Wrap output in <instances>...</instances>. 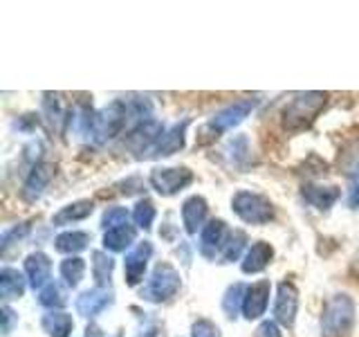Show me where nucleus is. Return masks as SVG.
Listing matches in <instances>:
<instances>
[{
	"label": "nucleus",
	"instance_id": "1",
	"mask_svg": "<svg viewBox=\"0 0 359 337\" xmlns=\"http://www.w3.org/2000/svg\"><path fill=\"white\" fill-rule=\"evenodd\" d=\"M128 126H130L128 99H112L108 106L95 112L86 140L95 142V144H106L108 140L121 135L123 128H128Z\"/></svg>",
	"mask_w": 359,
	"mask_h": 337
},
{
	"label": "nucleus",
	"instance_id": "2",
	"mask_svg": "<svg viewBox=\"0 0 359 337\" xmlns=\"http://www.w3.org/2000/svg\"><path fill=\"white\" fill-rule=\"evenodd\" d=\"M328 104V93H299L292 97L283 112H280V121L283 128L290 133L306 131L310 124L319 117V112Z\"/></svg>",
	"mask_w": 359,
	"mask_h": 337
},
{
	"label": "nucleus",
	"instance_id": "3",
	"mask_svg": "<svg viewBox=\"0 0 359 337\" xmlns=\"http://www.w3.org/2000/svg\"><path fill=\"white\" fill-rule=\"evenodd\" d=\"M258 106V97H243L238 101H233L227 108L218 110L216 115H213L205 126L200 128L198 133V144H209L213 140H218L222 133H227L231 128H236L238 124H243L247 117H250V112Z\"/></svg>",
	"mask_w": 359,
	"mask_h": 337
},
{
	"label": "nucleus",
	"instance_id": "4",
	"mask_svg": "<svg viewBox=\"0 0 359 337\" xmlns=\"http://www.w3.org/2000/svg\"><path fill=\"white\" fill-rule=\"evenodd\" d=\"M355 324V301L348 295H332L321 312V337H346Z\"/></svg>",
	"mask_w": 359,
	"mask_h": 337
},
{
	"label": "nucleus",
	"instance_id": "5",
	"mask_svg": "<svg viewBox=\"0 0 359 337\" xmlns=\"http://www.w3.org/2000/svg\"><path fill=\"white\" fill-rule=\"evenodd\" d=\"M180 286H182V279H180L177 270L171 263L160 261L153 267V272L149 279H146V284L142 286L140 297L151 303H162V301H168L171 297H175Z\"/></svg>",
	"mask_w": 359,
	"mask_h": 337
},
{
	"label": "nucleus",
	"instance_id": "6",
	"mask_svg": "<svg viewBox=\"0 0 359 337\" xmlns=\"http://www.w3.org/2000/svg\"><path fill=\"white\" fill-rule=\"evenodd\" d=\"M231 209L243 223L247 225H265L274 220V205L272 200L256 194V191H236L231 198Z\"/></svg>",
	"mask_w": 359,
	"mask_h": 337
},
{
	"label": "nucleus",
	"instance_id": "7",
	"mask_svg": "<svg viewBox=\"0 0 359 337\" xmlns=\"http://www.w3.org/2000/svg\"><path fill=\"white\" fill-rule=\"evenodd\" d=\"M149 183L160 196H175L194 183V173L187 166H157L151 171Z\"/></svg>",
	"mask_w": 359,
	"mask_h": 337
},
{
	"label": "nucleus",
	"instance_id": "8",
	"mask_svg": "<svg viewBox=\"0 0 359 337\" xmlns=\"http://www.w3.org/2000/svg\"><path fill=\"white\" fill-rule=\"evenodd\" d=\"M231 232L227 227V223H224L222 218H211L205 227H202L200 232V254L209 258V261H213V258H220L224 247H227L229 239H231Z\"/></svg>",
	"mask_w": 359,
	"mask_h": 337
},
{
	"label": "nucleus",
	"instance_id": "9",
	"mask_svg": "<svg viewBox=\"0 0 359 337\" xmlns=\"http://www.w3.org/2000/svg\"><path fill=\"white\" fill-rule=\"evenodd\" d=\"M297 310H299V290L292 281H280L276 288V299H274V322L292 329L297 322Z\"/></svg>",
	"mask_w": 359,
	"mask_h": 337
},
{
	"label": "nucleus",
	"instance_id": "10",
	"mask_svg": "<svg viewBox=\"0 0 359 337\" xmlns=\"http://www.w3.org/2000/svg\"><path fill=\"white\" fill-rule=\"evenodd\" d=\"M151 256H153V243L151 241L135 243L130 250L126 252V261H123V277H126V284L130 288L142 284Z\"/></svg>",
	"mask_w": 359,
	"mask_h": 337
},
{
	"label": "nucleus",
	"instance_id": "11",
	"mask_svg": "<svg viewBox=\"0 0 359 337\" xmlns=\"http://www.w3.org/2000/svg\"><path fill=\"white\" fill-rule=\"evenodd\" d=\"M112 301H115V292H112L110 288L95 286L90 290H83L81 295L76 297L74 308H76L79 315H81V317L95 319L97 315H101L108 306H112Z\"/></svg>",
	"mask_w": 359,
	"mask_h": 337
},
{
	"label": "nucleus",
	"instance_id": "12",
	"mask_svg": "<svg viewBox=\"0 0 359 337\" xmlns=\"http://www.w3.org/2000/svg\"><path fill=\"white\" fill-rule=\"evenodd\" d=\"M269 292H272V284L267 279L256 281V284L247 286L245 292V303H243V317L245 319H261L265 310H267V303H269Z\"/></svg>",
	"mask_w": 359,
	"mask_h": 337
},
{
	"label": "nucleus",
	"instance_id": "13",
	"mask_svg": "<svg viewBox=\"0 0 359 337\" xmlns=\"http://www.w3.org/2000/svg\"><path fill=\"white\" fill-rule=\"evenodd\" d=\"M54 173H56V166L52 162H36V164H34L32 171L25 178V185H22V189H20L22 200L36 202L43 196L45 187L50 185V180L54 178Z\"/></svg>",
	"mask_w": 359,
	"mask_h": 337
},
{
	"label": "nucleus",
	"instance_id": "14",
	"mask_svg": "<svg viewBox=\"0 0 359 337\" xmlns=\"http://www.w3.org/2000/svg\"><path fill=\"white\" fill-rule=\"evenodd\" d=\"M187 126H189V119H182V121H175L173 126L164 128L162 138L155 142V146L146 157H168L177 151H182L184 138H187Z\"/></svg>",
	"mask_w": 359,
	"mask_h": 337
},
{
	"label": "nucleus",
	"instance_id": "15",
	"mask_svg": "<svg viewBox=\"0 0 359 337\" xmlns=\"http://www.w3.org/2000/svg\"><path fill=\"white\" fill-rule=\"evenodd\" d=\"M301 196L308 205L317 207L319 211H328L337 200L341 198V189L334 185H317V183H308L301 187Z\"/></svg>",
	"mask_w": 359,
	"mask_h": 337
},
{
	"label": "nucleus",
	"instance_id": "16",
	"mask_svg": "<svg viewBox=\"0 0 359 337\" xmlns=\"http://www.w3.org/2000/svg\"><path fill=\"white\" fill-rule=\"evenodd\" d=\"M25 277H27V284L34 290H41L45 288L52 281V261L48 254L43 252H32L25 258Z\"/></svg>",
	"mask_w": 359,
	"mask_h": 337
},
{
	"label": "nucleus",
	"instance_id": "17",
	"mask_svg": "<svg viewBox=\"0 0 359 337\" xmlns=\"http://www.w3.org/2000/svg\"><path fill=\"white\" fill-rule=\"evenodd\" d=\"M207 200L202 196H191L182 202V225L187 234L196 236L198 232H202L207 220Z\"/></svg>",
	"mask_w": 359,
	"mask_h": 337
},
{
	"label": "nucleus",
	"instance_id": "18",
	"mask_svg": "<svg viewBox=\"0 0 359 337\" xmlns=\"http://www.w3.org/2000/svg\"><path fill=\"white\" fill-rule=\"evenodd\" d=\"M272 256H274V247L272 245L265 243V241H256V243H252V247L243 256L241 270L245 275H258L269 265Z\"/></svg>",
	"mask_w": 359,
	"mask_h": 337
},
{
	"label": "nucleus",
	"instance_id": "19",
	"mask_svg": "<svg viewBox=\"0 0 359 337\" xmlns=\"http://www.w3.org/2000/svg\"><path fill=\"white\" fill-rule=\"evenodd\" d=\"M137 239V225H119L115 230H108L104 234V250L106 252H126Z\"/></svg>",
	"mask_w": 359,
	"mask_h": 337
},
{
	"label": "nucleus",
	"instance_id": "20",
	"mask_svg": "<svg viewBox=\"0 0 359 337\" xmlns=\"http://www.w3.org/2000/svg\"><path fill=\"white\" fill-rule=\"evenodd\" d=\"M93 211H95L93 200H76V202H70V205H65L56 211L52 216V225H56V227H65V225L86 220Z\"/></svg>",
	"mask_w": 359,
	"mask_h": 337
},
{
	"label": "nucleus",
	"instance_id": "21",
	"mask_svg": "<svg viewBox=\"0 0 359 337\" xmlns=\"http://www.w3.org/2000/svg\"><path fill=\"white\" fill-rule=\"evenodd\" d=\"M25 288H27V279L16 267L5 265L0 270V295H3L5 303H9L11 299H20L25 295Z\"/></svg>",
	"mask_w": 359,
	"mask_h": 337
},
{
	"label": "nucleus",
	"instance_id": "22",
	"mask_svg": "<svg viewBox=\"0 0 359 337\" xmlns=\"http://www.w3.org/2000/svg\"><path fill=\"white\" fill-rule=\"evenodd\" d=\"M41 329L50 337H70L74 331V319L63 310H50L41 317Z\"/></svg>",
	"mask_w": 359,
	"mask_h": 337
},
{
	"label": "nucleus",
	"instance_id": "23",
	"mask_svg": "<svg viewBox=\"0 0 359 337\" xmlns=\"http://www.w3.org/2000/svg\"><path fill=\"white\" fill-rule=\"evenodd\" d=\"M93 241V236L88 232H81V230H70V232H63L54 239V250L61 252V254H79L83 252L86 247Z\"/></svg>",
	"mask_w": 359,
	"mask_h": 337
},
{
	"label": "nucleus",
	"instance_id": "24",
	"mask_svg": "<svg viewBox=\"0 0 359 337\" xmlns=\"http://www.w3.org/2000/svg\"><path fill=\"white\" fill-rule=\"evenodd\" d=\"M337 168L348 178H359V140H351L341 146L337 157Z\"/></svg>",
	"mask_w": 359,
	"mask_h": 337
},
{
	"label": "nucleus",
	"instance_id": "25",
	"mask_svg": "<svg viewBox=\"0 0 359 337\" xmlns=\"http://www.w3.org/2000/svg\"><path fill=\"white\" fill-rule=\"evenodd\" d=\"M39 303L50 310H59L67 303V286L61 281H50L48 286L39 290Z\"/></svg>",
	"mask_w": 359,
	"mask_h": 337
},
{
	"label": "nucleus",
	"instance_id": "26",
	"mask_svg": "<svg viewBox=\"0 0 359 337\" xmlns=\"http://www.w3.org/2000/svg\"><path fill=\"white\" fill-rule=\"evenodd\" d=\"M112 270H115V258L104 250H95L93 252V277L97 281V286L110 288Z\"/></svg>",
	"mask_w": 359,
	"mask_h": 337
},
{
	"label": "nucleus",
	"instance_id": "27",
	"mask_svg": "<svg viewBox=\"0 0 359 337\" xmlns=\"http://www.w3.org/2000/svg\"><path fill=\"white\" fill-rule=\"evenodd\" d=\"M59 272H61V279H63V284L67 288H76L83 281L86 261H83L81 256H67V258H63V261H61Z\"/></svg>",
	"mask_w": 359,
	"mask_h": 337
},
{
	"label": "nucleus",
	"instance_id": "28",
	"mask_svg": "<svg viewBox=\"0 0 359 337\" xmlns=\"http://www.w3.org/2000/svg\"><path fill=\"white\" fill-rule=\"evenodd\" d=\"M245 292L247 286L245 284H233L227 288L222 297V310L227 315V319H236L243 312V303H245Z\"/></svg>",
	"mask_w": 359,
	"mask_h": 337
},
{
	"label": "nucleus",
	"instance_id": "29",
	"mask_svg": "<svg viewBox=\"0 0 359 337\" xmlns=\"http://www.w3.org/2000/svg\"><path fill=\"white\" fill-rule=\"evenodd\" d=\"M245 245H247V234L243 230H233L227 247H224L222 256L218 258V263H233V261H238L241 252L245 250Z\"/></svg>",
	"mask_w": 359,
	"mask_h": 337
},
{
	"label": "nucleus",
	"instance_id": "30",
	"mask_svg": "<svg viewBox=\"0 0 359 337\" xmlns=\"http://www.w3.org/2000/svg\"><path fill=\"white\" fill-rule=\"evenodd\" d=\"M133 220L140 230H151L155 220V205L149 198H142L133 209Z\"/></svg>",
	"mask_w": 359,
	"mask_h": 337
},
{
	"label": "nucleus",
	"instance_id": "31",
	"mask_svg": "<svg viewBox=\"0 0 359 337\" xmlns=\"http://www.w3.org/2000/svg\"><path fill=\"white\" fill-rule=\"evenodd\" d=\"M128 218H130V211L126 207H108L104 211V216H101V227H104L106 232L115 230V227H119V225H126Z\"/></svg>",
	"mask_w": 359,
	"mask_h": 337
},
{
	"label": "nucleus",
	"instance_id": "32",
	"mask_svg": "<svg viewBox=\"0 0 359 337\" xmlns=\"http://www.w3.org/2000/svg\"><path fill=\"white\" fill-rule=\"evenodd\" d=\"M224 151L229 153L233 164H243L247 160V153H250V142H247L245 135H236V138H231L227 142V149Z\"/></svg>",
	"mask_w": 359,
	"mask_h": 337
},
{
	"label": "nucleus",
	"instance_id": "33",
	"mask_svg": "<svg viewBox=\"0 0 359 337\" xmlns=\"http://www.w3.org/2000/svg\"><path fill=\"white\" fill-rule=\"evenodd\" d=\"M191 337H220V329L211 319H198L191 326Z\"/></svg>",
	"mask_w": 359,
	"mask_h": 337
},
{
	"label": "nucleus",
	"instance_id": "34",
	"mask_svg": "<svg viewBox=\"0 0 359 337\" xmlns=\"http://www.w3.org/2000/svg\"><path fill=\"white\" fill-rule=\"evenodd\" d=\"M29 232V225L27 223H22V225H16V227H11V230H5L3 232V250H7V247L14 243V241H18V239H22Z\"/></svg>",
	"mask_w": 359,
	"mask_h": 337
},
{
	"label": "nucleus",
	"instance_id": "35",
	"mask_svg": "<svg viewBox=\"0 0 359 337\" xmlns=\"http://www.w3.org/2000/svg\"><path fill=\"white\" fill-rule=\"evenodd\" d=\"M18 324V315L14 312V308L9 306V303H3V335H11L14 331V326Z\"/></svg>",
	"mask_w": 359,
	"mask_h": 337
},
{
	"label": "nucleus",
	"instance_id": "36",
	"mask_svg": "<svg viewBox=\"0 0 359 337\" xmlns=\"http://www.w3.org/2000/svg\"><path fill=\"white\" fill-rule=\"evenodd\" d=\"M256 337H283V333H280L278 324L274 319H265L256 329Z\"/></svg>",
	"mask_w": 359,
	"mask_h": 337
},
{
	"label": "nucleus",
	"instance_id": "37",
	"mask_svg": "<svg viewBox=\"0 0 359 337\" xmlns=\"http://www.w3.org/2000/svg\"><path fill=\"white\" fill-rule=\"evenodd\" d=\"M348 207L359 209V178H355L351 189H348Z\"/></svg>",
	"mask_w": 359,
	"mask_h": 337
},
{
	"label": "nucleus",
	"instance_id": "38",
	"mask_svg": "<svg viewBox=\"0 0 359 337\" xmlns=\"http://www.w3.org/2000/svg\"><path fill=\"white\" fill-rule=\"evenodd\" d=\"M137 337H166V333H164V329L160 324H149Z\"/></svg>",
	"mask_w": 359,
	"mask_h": 337
},
{
	"label": "nucleus",
	"instance_id": "39",
	"mask_svg": "<svg viewBox=\"0 0 359 337\" xmlns=\"http://www.w3.org/2000/svg\"><path fill=\"white\" fill-rule=\"evenodd\" d=\"M83 337H104V331H101L97 324H88V329H86V335H83Z\"/></svg>",
	"mask_w": 359,
	"mask_h": 337
},
{
	"label": "nucleus",
	"instance_id": "40",
	"mask_svg": "<svg viewBox=\"0 0 359 337\" xmlns=\"http://www.w3.org/2000/svg\"><path fill=\"white\" fill-rule=\"evenodd\" d=\"M353 272H355V275L359 277V256L355 258V263H353Z\"/></svg>",
	"mask_w": 359,
	"mask_h": 337
},
{
	"label": "nucleus",
	"instance_id": "41",
	"mask_svg": "<svg viewBox=\"0 0 359 337\" xmlns=\"http://www.w3.org/2000/svg\"><path fill=\"white\" fill-rule=\"evenodd\" d=\"M115 337H121V333H117V335H115Z\"/></svg>",
	"mask_w": 359,
	"mask_h": 337
}]
</instances>
